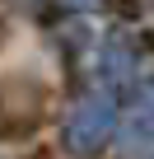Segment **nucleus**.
<instances>
[{
	"mask_svg": "<svg viewBox=\"0 0 154 159\" xmlns=\"http://www.w3.org/2000/svg\"><path fill=\"white\" fill-rule=\"evenodd\" d=\"M51 112V84L33 70H0V140H33L47 126Z\"/></svg>",
	"mask_w": 154,
	"mask_h": 159,
	"instance_id": "nucleus-1",
	"label": "nucleus"
},
{
	"mask_svg": "<svg viewBox=\"0 0 154 159\" xmlns=\"http://www.w3.org/2000/svg\"><path fill=\"white\" fill-rule=\"evenodd\" d=\"M112 136H117V103L108 94H94L75 108V117L65 126V150L75 159H98Z\"/></svg>",
	"mask_w": 154,
	"mask_h": 159,
	"instance_id": "nucleus-2",
	"label": "nucleus"
},
{
	"mask_svg": "<svg viewBox=\"0 0 154 159\" xmlns=\"http://www.w3.org/2000/svg\"><path fill=\"white\" fill-rule=\"evenodd\" d=\"M103 10H112L117 19H140V0H103Z\"/></svg>",
	"mask_w": 154,
	"mask_h": 159,
	"instance_id": "nucleus-3",
	"label": "nucleus"
},
{
	"mask_svg": "<svg viewBox=\"0 0 154 159\" xmlns=\"http://www.w3.org/2000/svg\"><path fill=\"white\" fill-rule=\"evenodd\" d=\"M5 38H10V19L0 14V47H5Z\"/></svg>",
	"mask_w": 154,
	"mask_h": 159,
	"instance_id": "nucleus-4",
	"label": "nucleus"
},
{
	"mask_svg": "<svg viewBox=\"0 0 154 159\" xmlns=\"http://www.w3.org/2000/svg\"><path fill=\"white\" fill-rule=\"evenodd\" d=\"M61 5H70V10H84V5H94V0H61Z\"/></svg>",
	"mask_w": 154,
	"mask_h": 159,
	"instance_id": "nucleus-5",
	"label": "nucleus"
}]
</instances>
